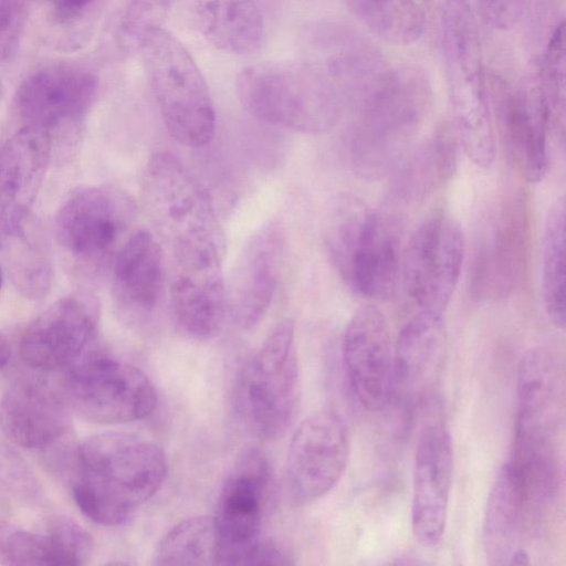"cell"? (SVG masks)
Returning a JSON list of instances; mask_svg holds the SVG:
<instances>
[{
  "instance_id": "cell-1",
  "label": "cell",
  "mask_w": 566,
  "mask_h": 566,
  "mask_svg": "<svg viewBox=\"0 0 566 566\" xmlns=\"http://www.w3.org/2000/svg\"><path fill=\"white\" fill-rule=\"evenodd\" d=\"M72 496L93 522H128L161 488L167 458L155 442L128 432H104L80 443L71 455Z\"/></svg>"
},
{
  "instance_id": "cell-2",
  "label": "cell",
  "mask_w": 566,
  "mask_h": 566,
  "mask_svg": "<svg viewBox=\"0 0 566 566\" xmlns=\"http://www.w3.org/2000/svg\"><path fill=\"white\" fill-rule=\"evenodd\" d=\"M431 86L415 66L392 65L347 106L353 114L349 156L361 176L395 167L417 134L430 105Z\"/></svg>"
},
{
  "instance_id": "cell-3",
  "label": "cell",
  "mask_w": 566,
  "mask_h": 566,
  "mask_svg": "<svg viewBox=\"0 0 566 566\" xmlns=\"http://www.w3.org/2000/svg\"><path fill=\"white\" fill-rule=\"evenodd\" d=\"M142 198L175 269L221 264L224 235L211 198L176 157L157 153L148 160Z\"/></svg>"
},
{
  "instance_id": "cell-4",
  "label": "cell",
  "mask_w": 566,
  "mask_h": 566,
  "mask_svg": "<svg viewBox=\"0 0 566 566\" xmlns=\"http://www.w3.org/2000/svg\"><path fill=\"white\" fill-rule=\"evenodd\" d=\"M235 90L256 119L304 134L329 129L344 105L332 84L302 61H263L243 67Z\"/></svg>"
},
{
  "instance_id": "cell-5",
  "label": "cell",
  "mask_w": 566,
  "mask_h": 566,
  "mask_svg": "<svg viewBox=\"0 0 566 566\" xmlns=\"http://www.w3.org/2000/svg\"><path fill=\"white\" fill-rule=\"evenodd\" d=\"M441 40L454 133L474 165L489 168L495 143L475 15L467 0H443Z\"/></svg>"
},
{
  "instance_id": "cell-6",
  "label": "cell",
  "mask_w": 566,
  "mask_h": 566,
  "mask_svg": "<svg viewBox=\"0 0 566 566\" xmlns=\"http://www.w3.org/2000/svg\"><path fill=\"white\" fill-rule=\"evenodd\" d=\"M232 407L253 437L272 441L293 422L298 400V364L294 324L285 319L239 367L232 387Z\"/></svg>"
},
{
  "instance_id": "cell-7",
  "label": "cell",
  "mask_w": 566,
  "mask_h": 566,
  "mask_svg": "<svg viewBox=\"0 0 566 566\" xmlns=\"http://www.w3.org/2000/svg\"><path fill=\"white\" fill-rule=\"evenodd\" d=\"M160 115L170 136L187 147L211 142L216 112L209 87L184 44L163 28L138 49Z\"/></svg>"
},
{
  "instance_id": "cell-8",
  "label": "cell",
  "mask_w": 566,
  "mask_h": 566,
  "mask_svg": "<svg viewBox=\"0 0 566 566\" xmlns=\"http://www.w3.org/2000/svg\"><path fill=\"white\" fill-rule=\"evenodd\" d=\"M339 208L327 244L340 276L366 298H388L399 282L402 255L396 220L357 201Z\"/></svg>"
},
{
  "instance_id": "cell-9",
  "label": "cell",
  "mask_w": 566,
  "mask_h": 566,
  "mask_svg": "<svg viewBox=\"0 0 566 566\" xmlns=\"http://www.w3.org/2000/svg\"><path fill=\"white\" fill-rule=\"evenodd\" d=\"M563 417V382L544 349L524 353L517 374V416L513 460L526 472L556 468V436Z\"/></svg>"
},
{
  "instance_id": "cell-10",
  "label": "cell",
  "mask_w": 566,
  "mask_h": 566,
  "mask_svg": "<svg viewBox=\"0 0 566 566\" xmlns=\"http://www.w3.org/2000/svg\"><path fill=\"white\" fill-rule=\"evenodd\" d=\"M64 397L86 420L106 424L145 419L157 403L154 385L140 369L102 354L76 360L65 377Z\"/></svg>"
},
{
  "instance_id": "cell-11",
  "label": "cell",
  "mask_w": 566,
  "mask_h": 566,
  "mask_svg": "<svg viewBox=\"0 0 566 566\" xmlns=\"http://www.w3.org/2000/svg\"><path fill=\"white\" fill-rule=\"evenodd\" d=\"M465 251L461 224L447 212H436L413 232L402 250L403 291L417 308L444 315L459 282Z\"/></svg>"
},
{
  "instance_id": "cell-12",
  "label": "cell",
  "mask_w": 566,
  "mask_h": 566,
  "mask_svg": "<svg viewBox=\"0 0 566 566\" xmlns=\"http://www.w3.org/2000/svg\"><path fill=\"white\" fill-rule=\"evenodd\" d=\"M135 214L133 201L108 186L80 187L62 201L54 219L59 244L78 262L115 258Z\"/></svg>"
},
{
  "instance_id": "cell-13",
  "label": "cell",
  "mask_w": 566,
  "mask_h": 566,
  "mask_svg": "<svg viewBox=\"0 0 566 566\" xmlns=\"http://www.w3.org/2000/svg\"><path fill=\"white\" fill-rule=\"evenodd\" d=\"M270 484L266 459L251 451L235 465L220 492L216 565H255L264 544L262 521Z\"/></svg>"
},
{
  "instance_id": "cell-14",
  "label": "cell",
  "mask_w": 566,
  "mask_h": 566,
  "mask_svg": "<svg viewBox=\"0 0 566 566\" xmlns=\"http://www.w3.org/2000/svg\"><path fill=\"white\" fill-rule=\"evenodd\" d=\"M349 457V437L340 417L328 410L305 418L287 449L285 481L295 505L311 504L340 480Z\"/></svg>"
},
{
  "instance_id": "cell-15",
  "label": "cell",
  "mask_w": 566,
  "mask_h": 566,
  "mask_svg": "<svg viewBox=\"0 0 566 566\" xmlns=\"http://www.w3.org/2000/svg\"><path fill=\"white\" fill-rule=\"evenodd\" d=\"M97 80L86 69L67 63L44 66L19 86L14 108L22 127L46 134L77 128L92 108Z\"/></svg>"
},
{
  "instance_id": "cell-16",
  "label": "cell",
  "mask_w": 566,
  "mask_h": 566,
  "mask_svg": "<svg viewBox=\"0 0 566 566\" xmlns=\"http://www.w3.org/2000/svg\"><path fill=\"white\" fill-rule=\"evenodd\" d=\"M344 370L356 399L368 411L382 409L394 394V346L387 319L375 305L360 306L343 336Z\"/></svg>"
},
{
  "instance_id": "cell-17",
  "label": "cell",
  "mask_w": 566,
  "mask_h": 566,
  "mask_svg": "<svg viewBox=\"0 0 566 566\" xmlns=\"http://www.w3.org/2000/svg\"><path fill=\"white\" fill-rule=\"evenodd\" d=\"M490 94L513 164L525 180L539 182L547 172L552 123L539 87H516L492 75Z\"/></svg>"
},
{
  "instance_id": "cell-18",
  "label": "cell",
  "mask_w": 566,
  "mask_h": 566,
  "mask_svg": "<svg viewBox=\"0 0 566 566\" xmlns=\"http://www.w3.org/2000/svg\"><path fill=\"white\" fill-rule=\"evenodd\" d=\"M97 319L94 300L81 294L64 296L27 327L20 343L21 357L40 370L69 366L92 342Z\"/></svg>"
},
{
  "instance_id": "cell-19",
  "label": "cell",
  "mask_w": 566,
  "mask_h": 566,
  "mask_svg": "<svg viewBox=\"0 0 566 566\" xmlns=\"http://www.w3.org/2000/svg\"><path fill=\"white\" fill-rule=\"evenodd\" d=\"M452 443L448 429L428 424L417 446L411 502V527L417 542L436 546L446 531L452 481Z\"/></svg>"
},
{
  "instance_id": "cell-20",
  "label": "cell",
  "mask_w": 566,
  "mask_h": 566,
  "mask_svg": "<svg viewBox=\"0 0 566 566\" xmlns=\"http://www.w3.org/2000/svg\"><path fill=\"white\" fill-rule=\"evenodd\" d=\"M51 151V138L28 127L0 143V245L31 221Z\"/></svg>"
},
{
  "instance_id": "cell-21",
  "label": "cell",
  "mask_w": 566,
  "mask_h": 566,
  "mask_svg": "<svg viewBox=\"0 0 566 566\" xmlns=\"http://www.w3.org/2000/svg\"><path fill=\"white\" fill-rule=\"evenodd\" d=\"M71 419L64 396L36 379H18L0 401V428L15 444L49 449L66 438Z\"/></svg>"
},
{
  "instance_id": "cell-22",
  "label": "cell",
  "mask_w": 566,
  "mask_h": 566,
  "mask_svg": "<svg viewBox=\"0 0 566 566\" xmlns=\"http://www.w3.org/2000/svg\"><path fill=\"white\" fill-rule=\"evenodd\" d=\"M283 254V233L272 224L254 234L241 252L227 295L229 316L240 328L254 327L269 311Z\"/></svg>"
},
{
  "instance_id": "cell-23",
  "label": "cell",
  "mask_w": 566,
  "mask_h": 566,
  "mask_svg": "<svg viewBox=\"0 0 566 566\" xmlns=\"http://www.w3.org/2000/svg\"><path fill=\"white\" fill-rule=\"evenodd\" d=\"M165 284L163 251L147 231L132 233L113 260V297L132 324L148 321L158 306Z\"/></svg>"
},
{
  "instance_id": "cell-24",
  "label": "cell",
  "mask_w": 566,
  "mask_h": 566,
  "mask_svg": "<svg viewBox=\"0 0 566 566\" xmlns=\"http://www.w3.org/2000/svg\"><path fill=\"white\" fill-rule=\"evenodd\" d=\"M443 316L416 312L394 346V392L409 405L432 392L446 356Z\"/></svg>"
},
{
  "instance_id": "cell-25",
  "label": "cell",
  "mask_w": 566,
  "mask_h": 566,
  "mask_svg": "<svg viewBox=\"0 0 566 566\" xmlns=\"http://www.w3.org/2000/svg\"><path fill=\"white\" fill-rule=\"evenodd\" d=\"M170 311L180 331L196 340H209L224 327L228 297L221 265L175 269Z\"/></svg>"
},
{
  "instance_id": "cell-26",
  "label": "cell",
  "mask_w": 566,
  "mask_h": 566,
  "mask_svg": "<svg viewBox=\"0 0 566 566\" xmlns=\"http://www.w3.org/2000/svg\"><path fill=\"white\" fill-rule=\"evenodd\" d=\"M197 32L213 48L235 55L259 51L264 23L255 0H182Z\"/></svg>"
},
{
  "instance_id": "cell-27",
  "label": "cell",
  "mask_w": 566,
  "mask_h": 566,
  "mask_svg": "<svg viewBox=\"0 0 566 566\" xmlns=\"http://www.w3.org/2000/svg\"><path fill=\"white\" fill-rule=\"evenodd\" d=\"M521 205L499 216L476 252L473 289L485 297H502L514 286L523 263L526 221Z\"/></svg>"
},
{
  "instance_id": "cell-28",
  "label": "cell",
  "mask_w": 566,
  "mask_h": 566,
  "mask_svg": "<svg viewBox=\"0 0 566 566\" xmlns=\"http://www.w3.org/2000/svg\"><path fill=\"white\" fill-rule=\"evenodd\" d=\"M524 506L522 485L510 461L500 468L486 500L482 539L489 564L510 565L520 548Z\"/></svg>"
},
{
  "instance_id": "cell-29",
  "label": "cell",
  "mask_w": 566,
  "mask_h": 566,
  "mask_svg": "<svg viewBox=\"0 0 566 566\" xmlns=\"http://www.w3.org/2000/svg\"><path fill=\"white\" fill-rule=\"evenodd\" d=\"M457 140L454 130L443 128L402 157L395 166L394 192L416 201L448 181L457 165Z\"/></svg>"
},
{
  "instance_id": "cell-30",
  "label": "cell",
  "mask_w": 566,
  "mask_h": 566,
  "mask_svg": "<svg viewBox=\"0 0 566 566\" xmlns=\"http://www.w3.org/2000/svg\"><path fill=\"white\" fill-rule=\"evenodd\" d=\"M557 198L546 217L543 237L542 298L551 323L564 329L566 321V211Z\"/></svg>"
},
{
  "instance_id": "cell-31",
  "label": "cell",
  "mask_w": 566,
  "mask_h": 566,
  "mask_svg": "<svg viewBox=\"0 0 566 566\" xmlns=\"http://www.w3.org/2000/svg\"><path fill=\"white\" fill-rule=\"evenodd\" d=\"M350 13L382 40L408 45L421 35L426 14L418 0H343Z\"/></svg>"
},
{
  "instance_id": "cell-32",
  "label": "cell",
  "mask_w": 566,
  "mask_h": 566,
  "mask_svg": "<svg viewBox=\"0 0 566 566\" xmlns=\"http://www.w3.org/2000/svg\"><path fill=\"white\" fill-rule=\"evenodd\" d=\"M10 276L19 292L31 298L43 297L51 286L50 254L32 222L0 245Z\"/></svg>"
},
{
  "instance_id": "cell-33",
  "label": "cell",
  "mask_w": 566,
  "mask_h": 566,
  "mask_svg": "<svg viewBox=\"0 0 566 566\" xmlns=\"http://www.w3.org/2000/svg\"><path fill=\"white\" fill-rule=\"evenodd\" d=\"M156 565H216L217 534L214 518L200 515L180 521L159 542Z\"/></svg>"
},
{
  "instance_id": "cell-34",
  "label": "cell",
  "mask_w": 566,
  "mask_h": 566,
  "mask_svg": "<svg viewBox=\"0 0 566 566\" xmlns=\"http://www.w3.org/2000/svg\"><path fill=\"white\" fill-rule=\"evenodd\" d=\"M176 0H123L116 38L125 52L139 49L144 38L161 28Z\"/></svg>"
},
{
  "instance_id": "cell-35",
  "label": "cell",
  "mask_w": 566,
  "mask_h": 566,
  "mask_svg": "<svg viewBox=\"0 0 566 566\" xmlns=\"http://www.w3.org/2000/svg\"><path fill=\"white\" fill-rule=\"evenodd\" d=\"M565 24L560 22L551 35L543 55L539 91L548 107L551 119L564 125L565 78H566V40Z\"/></svg>"
},
{
  "instance_id": "cell-36",
  "label": "cell",
  "mask_w": 566,
  "mask_h": 566,
  "mask_svg": "<svg viewBox=\"0 0 566 566\" xmlns=\"http://www.w3.org/2000/svg\"><path fill=\"white\" fill-rule=\"evenodd\" d=\"M0 564L55 565L49 538L43 533L19 530L0 521Z\"/></svg>"
},
{
  "instance_id": "cell-37",
  "label": "cell",
  "mask_w": 566,
  "mask_h": 566,
  "mask_svg": "<svg viewBox=\"0 0 566 566\" xmlns=\"http://www.w3.org/2000/svg\"><path fill=\"white\" fill-rule=\"evenodd\" d=\"M55 565H82L93 553V538L77 522L64 515L49 520L45 528Z\"/></svg>"
},
{
  "instance_id": "cell-38",
  "label": "cell",
  "mask_w": 566,
  "mask_h": 566,
  "mask_svg": "<svg viewBox=\"0 0 566 566\" xmlns=\"http://www.w3.org/2000/svg\"><path fill=\"white\" fill-rule=\"evenodd\" d=\"M29 0H0V64L18 52L28 18Z\"/></svg>"
},
{
  "instance_id": "cell-39",
  "label": "cell",
  "mask_w": 566,
  "mask_h": 566,
  "mask_svg": "<svg viewBox=\"0 0 566 566\" xmlns=\"http://www.w3.org/2000/svg\"><path fill=\"white\" fill-rule=\"evenodd\" d=\"M525 0H478L483 19L494 29L507 30L518 21Z\"/></svg>"
},
{
  "instance_id": "cell-40",
  "label": "cell",
  "mask_w": 566,
  "mask_h": 566,
  "mask_svg": "<svg viewBox=\"0 0 566 566\" xmlns=\"http://www.w3.org/2000/svg\"><path fill=\"white\" fill-rule=\"evenodd\" d=\"M104 0H51L52 15L60 25L78 24L94 15Z\"/></svg>"
},
{
  "instance_id": "cell-41",
  "label": "cell",
  "mask_w": 566,
  "mask_h": 566,
  "mask_svg": "<svg viewBox=\"0 0 566 566\" xmlns=\"http://www.w3.org/2000/svg\"><path fill=\"white\" fill-rule=\"evenodd\" d=\"M11 350L7 339L0 333V370L8 364Z\"/></svg>"
},
{
  "instance_id": "cell-42",
  "label": "cell",
  "mask_w": 566,
  "mask_h": 566,
  "mask_svg": "<svg viewBox=\"0 0 566 566\" xmlns=\"http://www.w3.org/2000/svg\"><path fill=\"white\" fill-rule=\"evenodd\" d=\"M1 284H2V270H1V266H0V289H1Z\"/></svg>"
}]
</instances>
